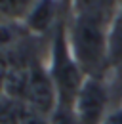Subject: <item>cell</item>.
Wrapping results in <instances>:
<instances>
[{
    "instance_id": "obj_5",
    "label": "cell",
    "mask_w": 122,
    "mask_h": 124,
    "mask_svg": "<svg viewBox=\"0 0 122 124\" xmlns=\"http://www.w3.org/2000/svg\"><path fill=\"white\" fill-rule=\"evenodd\" d=\"M59 4L55 2H36L32 4L29 16L25 17V27L30 34H44L46 31H50L53 25L57 27L59 21Z\"/></svg>"
},
{
    "instance_id": "obj_3",
    "label": "cell",
    "mask_w": 122,
    "mask_h": 124,
    "mask_svg": "<svg viewBox=\"0 0 122 124\" xmlns=\"http://www.w3.org/2000/svg\"><path fill=\"white\" fill-rule=\"evenodd\" d=\"M21 101L29 109L44 115V116H50L59 103L57 90L50 77V71L44 69L38 61L32 63L27 69V80H25V90H23Z\"/></svg>"
},
{
    "instance_id": "obj_1",
    "label": "cell",
    "mask_w": 122,
    "mask_h": 124,
    "mask_svg": "<svg viewBox=\"0 0 122 124\" xmlns=\"http://www.w3.org/2000/svg\"><path fill=\"white\" fill-rule=\"evenodd\" d=\"M73 21L67 25L73 55L86 77L103 78L109 63V32L118 14V4L78 2Z\"/></svg>"
},
{
    "instance_id": "obj_7",
    "label": "cell",
    "mask_w": 122,
    "mask_h": 124,
    "mask_svg": "<svg viewBox=\"0 0 122 124\" xmlns=\"http://www.w3.org/2000/svg\"><path fill=\"white\" fill-rule=\"evenodd\" d=\"M109 63L111 67L122 65V4H118V14L109 32Z\"/></svg>"
},
{
    "instance_id": "obj_4",
    "label": "cell",
    "mask_w": 122,
    "mask_h": 124,
    "mask_svg": "<svg viewBox=\"0 0 122 124\" xmlns=\"http://www.w3.org/2000/svg\"><path fill=\"white\" fill-rule=\"evenodd\" d=\"M107 105H109V90L103 78L88 77L76 95L73 111L80 124H101L103 118L109 115Z\"/></svg>"
},
{
    "instance_id": "obj_9",
    "label": "cell",
    "mask_w": 122,
    "mask_h": 124,
    "mask_svg": "<svg viewBox=\"0 0 122 124\" xmlns=\"http://www.w3.org/2000/svg\"><path fill=\"white\" fill-rule=\"evenodd\" d=\"M21 124H50V116H44V115H40V113L30 109L29 115L25 116V120Z\"/></svg>"
},
{
    "instance_id": "obj_8",
    "label": "cell",
    "mask_w": 122,
    "mask_h": 124,
    "mask_svg": "<svg viewBox=\"0 0 122 124\" xmlns=\"http://www.w3.org/2000/svg\"><path fill=\"white\" fill-rule=\"evenodd\" d=\"M50 124H80L76 118L73 107H63L57 105L55 111L50 115Z\"/></svg>"
},
{
    "instance_id": "obj_6",
    "label": "cell",
    "mask_w": 122,
    "mask_h": 124,
    "mask_svg": "<svg viewBox=\"0 0 122 124\" xmlns=\"http://www.w3.org/2000/svg\"><path fill=\"white\" fill-rule=\"evenodd\" d=\"M30 109L14 97L4 95L0 99V124H21Z\"/></svg>"
},
{
    "instance_id": "obj_10",
    "label": "cell",
    "mask_w": 122,
    "mask_h": 124,
    "mask_svg": "<svg viewBox=\"0 0 122 124\" xmlns=\"http://www.w3.org/2000/svg\"><path fill=\"white\" fill-rule=\"evenodd\" d=\"M101 124H122V105L118 109H114V111H111L105 118H103Z\"/></svg>"
},
{
    "instance_id": "obj_2",
    "label": "cell",
    "mask_w": 122,
    "mask_h": 124,
    "mask_svg": "<svg viewBox=\"0 0 122 124\" xmlns=\"http://www.w3.org/2000/svg\"><path fill=\"white\" fill-rule=\"evenodd\" d=\"M50 77L55 84L57 97L63 107H73L75 99L84 80L86 75L80 69L78 61L73 55V50L69 44V32H67V21H59V25L55 27L53 32V40H52V50H50Z\"/></svg>"
}]
</instances>
